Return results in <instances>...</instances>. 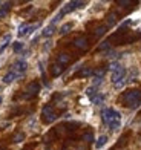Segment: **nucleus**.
Masks as SVG:
<instances>
[{
  "mask_svg": "<svg viewBox=\"0 0 141 150\" xmlns=\"http://www.w3.org/2000/svg\"><path fill=\"white\" fill-rule=\"evenodd\" d=\"M120 126H121V121L115 120V121H112L111 124H109V129H111L112 132H115V130H118V129H120Z\"/></svg>",
  "mask_w": 141,
  "mask_h": 150,
  "instance_id": "aec40b11",
  "label": "nucleus"
},
{
  "mask_svg": "<svg viewBox=\"0 0 141 150\" xmlns=\"http://www.w3.org/2000/svg\"><path fill=\"white\" fill-rule=\"evenodd\" d=\"M17 78H18V75H17L14 71H9V72L3 77V83H5V84H11L12 81H16Z\"/></svg>",
  "mask_w": 141,
  "mask_h": 150,
  "instance_id": "6e6552de",
  "label": "nucleus"
},
{
  "mask_svg": "<svg viewBox=\"0 0 141 150\" xmlns=\"http://www.w3.org/2000/svg\"><path fill=\"white\" fill-rule=\"evenodd\" d=\"M71 61V57H69V54H66V52H62V54H58V57H57V63L60 66H64V64H68Z\"/></svg>",
  "mask_w": 141,
  "mask_h": 150,
  "instance_id": "0eeeda50",
  "label": "nucleus"
},
{
  "mask_svg": "<svg viewBox=\"0 0 141 150\" xmlns=\"http://www.w3.org/2000/svg\"><path fill=\"white\" fill-rule=\"evenodd\" d=\"M49 47H51V42H46V45H45V47H43V49H45V51H48Z\"/></svg>",
  "mask_w": 141,
  "mask_h": 150,
  "instance_id": "c756f323",
  "label": "nucleus"
},
{
  "mask_svg": "<svg viewBox=\"0 0 141 150\" xmlns=\"http://www.w3.org/2000/svg\"><path fill=\"white\" fill-rule=\"evenodd\" d=\"M106 29H107L106 26H98L94 34H95V37H101V35H104V34H106Z\"/></svg>",
  "mask_w": 141,
  "mask_h": 150,
  "instance_id": "b1692460",
  "label": "nucleus"
},
{
  "mask_svg": "<svg viewBox=\"0 0 141 150\" xmlns=\"http://www.w3.org/2000/svg\"><path fill=\"white\" fill-rule=\"evenodd\" d=\"M106 142H107V136L101 135V136H98V139L95 142V147L97 149H103V146H106Z\"/></svg>",
  "mask_w": 141,
  "mask_h": 150,
  "instance_id": "4468645a",
  "label": "nucleus"
},
{
  "mask_svg": "<svg viewBox=\"0 0 141 150\" xmlns=\"http://www.w3.org/2000/svg\"><path fill=\"white\" fill-rule=\"evenodd\" d=\"M72 28H74V23H72V22L64 23V25L62 26V28H60V31H58V32H60V35H66V34H68Z\"/></svg>",
  "mask_w": 141,
  "mask_h": 150,
  "instance_id": "f8f14e48",
  "label": "nucleus"
},
{
  "mask_svg": "<svg viewBox=\"0 0 141 150\" xmlns=\"http://www.w3.org/2000/svg\"><path fill=\"white\" fill-rule=\"evenodd\" d=\"M83 141H84V142H92V141H94V135H92V132L84 133V135H83Z\"/></svg>",
  "mask_w": 141,
  "mask_h": 150,
  "instance_id": "a878e982",
  "label": "nucleus"
},
{
  "mask_svg": "<svg viewBox=\"0 0 141 150\" xmlns=\"http://www.w3.org/2000/svg\"><path fill=\"white\" fill-rule=\"evenodd\" d=\"M126 81H127V80L124 78V80H121V81H118V83H115V84H113V86H115V89H121V87L126 84Z\"/></svg>",
  "mask_w": 141,
  "mask_h": 150,
  "instance_id": "c85d7f7f",
  "label": "nucleus"
},
{
  "mask_svg": "<svg viewBox=\"0 0 141 150\" xmlns=\"http://www.w3.org/2000/svg\"><path fill=\"white\" fill-rule=\"evenodd\" d=\"M2 101H3V97H2V95H0V104H2Z\"/></svg>",
  "mask_w": 141,
  "mask_h": 150,
  "instance_id": "7c9ffc66",
  "label": "nucleus"
},
{
  "mask_svg": "<svg viewBox=\"0 0 141 150\" xmlns=\"http://www.w3.org/2000/svg\"><path fill=\"white\" fill-rule=\"evenodd\" d=\"M126 78V69L121 66L120 69H117V71H113L112 72V75H111V80H112V83L115 84V83H118V81H121V80H124Z\"/></svg>",
  "mask_w": 141,
  "mask_h": 150,
  "instance_id": "39448f33",
  "label": "nucleus"
},
{
  "mask_svg": "<svg viewBox=\"0 0 141 150\" xmlns=\"http://www.w3.org/2000/svg\"><path fill=\"white\" fill-rule=\"evenodd\" d=\"M51 113H54V107H52L51 104H46V106L42 109V115H43V118H45V117H48V115H51Z\"/></svg>",
  "mask_w": 141,
  "mask_h": 150,
  "instance_id": "f3484780",
  "label": "nucleus"
},
{
  "mask_svg": "<svg viewBox=\"0 0 141 150\" xmlns=\"http://www.w3.org/2000/svg\"><path fill=\"white\" fill-rule=\"evenodd\" d=\"M11 38H12V35L11 34H6V35L3 37V40H2V45H0V52H3L6 47H8V45L11 43Z\"/></svg>",
  "mask_w": 141,
  "mask_h": 150,
  "instance_id": "9d476101",
  "label": "nucleus"
},
{
  "mask_svg": "<svg viewBox=\"0 0 141 150\" xmlns=\"http://www.w3.org/2000/svg\"><path fill=\"white\" fill-rule=\"evenodd\" d=\"M0 150H6V149H0Z\"/></svg>",
  "mask_w": 141,
  "mask_h": 150,
  "instance_id": "2f4dec72",
  "label": "nucleus"
},
{
  "mask_svg": "<svg viewBox=\"0 0 141 150\" xmlns=\"http://www.w3.org/2000/svg\"><path fill=\"white\" fill-rule=\"evenodd\" d=\"M107 26H113V25H115L117 23V14H115V12H111V14H107Z\"/></svg>",
  "mask_w": 141,
  "mask_h": 150,
  "instance_id": "dca6fc26",
  "label": "nucleus"
},
{
  "mask_svg": "<svg viewBox=\"0 0 141 150\" xmlns=\"http://www.w3.org/2000/svg\"><path fill=\"white\" fill-rule=\"evenodd\" d=\"M12 49H14V52H22V49H23V43L16 42L14 45H12Z\"/></svg>",
  "mask_w": 141,
  "mask_h": 150,
  "instance_id": "bb28decb",
  "label": "nucleus"
},
{
  "mask_svg": "<svg viewBox=\"0 0 141 150\" xmlns=\"http://www.w3.org/2000/svg\"><path fill=\"white\" fill-rule=\"evenodd\" d=\"M109 46H111L109 42H103L101 45L98 46V51H106V49H109Z\"/></svg>",
  "mask_w": 141,
  "mask_h": 150,
  "instance_id": "cd10ccee",
  "label": "nucleus"
},
{
  "mask_svg": "<svg viewBox=\"0 0 141 150\" xmlns=\"http://www.w3.org/2000/svg\"><path fill=\"white\" fill-rule=\"evenodd\" d=\"M101 118H103V122H104V124L109 126L111 122L115 121V120H120V121H121V115H120V112L115 110V109L106 107V109H103V112H101Z\"/></svg>",
  "mask_w": 141,
  "mask_h": 150,
  "instance_id": "f03ea898",
  "label": "nucleus"
},
{
  "mask_svg": "<svg viewBox=\"0 0 141 150\" xmlns=\"http://www.w3.org/2000/svg\"><path fill=\"white\" fill-rule=\"evenodd\" d=\"M86 95H88V97L92 100L94 97H95L97 95V87H94V86H91V87H88V89H86Z\"/></svg>",
  "mask_w": 141,
  "mask_h": 150,
  "instance_id": "412c9836",
  "label": "nucleus"
},
{
  "mask_svg": "<svg viewBox=\"0 0 141 150\" xmlns=\"http://www.w3.org/2000/svg\"><path fill=\"white\" fill-rule=\"evenodd\" d=\"M23 35H28V25H20L18 28V37H23Z\"/></svg>",
  "mask_w": 141,
  "mask_h": 150,
  "instance_id": "5701e85b",
  "label": "nucleus"
},
{
  "mask_svg": "<svg viewBox=\"0 0 141 150\" xmlns=\"http://www.w3.org/2000/svg\"><path fill=\"white\" fill-rule=\"evenodd\" d=\"M121 101L124 103V106H127L129 109H138V106L141 104V91L138 89H132L129 92H126L123 97H121Z\"/></svg>",
  "mask_w": 141,
  "mask_h": 150,
  "instance_id": "f257e3e1",
  "label": "nucleus"
},
{
  "mask_svg": "<svg viewBox=\"0 0 141 150\" xmlns=\"http://www.w3.org/2000/svg\"><path fill=\"white\" fill-rule=\"evenodd\" d=\"M74 46L78 47V49H88V38L86 37H80L74 42Z\"/></svg>",
  "mask_w": 141,
  "mask_h": 150,
  "instance_id": "1a4fd4ad",
  "label": "nucleus"
},
{
  "mask_svg": "<svg viewBox=\"0 0 141 150\" xmlns=\"http://www.w3.org/2000/svg\"><path fill=\"white\" fill-rule=\"evenodd\" d=\"M62 150H66V149H62Z\"/></svg>",
  "mask_w": 141,
  "mask_h": 150,
  "instance_id": "473e14b6",
  "label": "nucleus"
},
{
  "mask_svg": "<svg viewBox=\"0 0 141 150\" xmlns=\"http://www.w3.org/2000/svg\"><path fill=\"white\" fill-rule=\"evenodd\" d=\"M0 5H2V3H0Z\"/></svg>",
  "mask_w": 141,
  "mask_h": 150,
  "instance_id": "72a5a7b5",
  "label": "nucleus"
},
{
  "mask_svg": "<svg viewBox=\"0 0 141 150\" xmlns=\"http://www.w3.org/2000/svg\"><path fill=\"white\" fill-rule=\"evenodd\" d=\"M26 69H28V63H26L25 60H17L14 63V67H12V71H14L18 77H22V75L26 72Z\"/></svg>",
  "mask_w": 141,
  "mask_h": 150,
  "instance_id": "20e7f679",
  "label": "nucleus"
},
{
  "mask_svg": "<svg viewBox=\"0 0 141 150\" xmlns=\"http://www.w3.org/2000/svg\"><path fill=\"white\" fill-rule=\"evenodd\" d=\"M38 92H40V84L37 83V81H32V83H29L28 87H26V93H23V98L29 100L32 97H35Z\"/></svg>",
  "mask_w": 141,
  "mask_h": 150,
  "instance_id": "7ed1b4c3",
  "label": "nucleus"
},
{
  "mask_svg": "<svg viewBox=\"0 0 141 150\" xmlns=\"http://www.w3.org/2000/svg\"><path fill=\"white\" fill-rule=\"evenodd\" d=\"M22 141H25V133H23V132L16 133L14 138H12V142H22Z\"/></svg>",
  "mask_w": 141,
  "mask_h": 150,
  "instance_id": "4be33fe9",
  "label": "nucleus"
},
{
  "mask_svg": "<svg viewBox=\"0 0 141 150\" xmlns=\"http://www.w3.org/2000/svg\"><path fill=\"white\" fill-rule=\"evenodd\" d=\"M121 8H127V6H130V5H133V2H130V0H118L117 2Z\"/></svg>",
  "mask_w": 141,
  "mask_h": 150,
  "instance_id": "393cba45",
  "label": "nucleus"
},
{
  "mask_svg": "<svg viewBox=\"0 0 141 150\" xmlns=\"http://www.w3.org/2000/svg\"><path fill=\"white\" fill-rule=\"evenodd\" d=\"M104 98H106V97H104V95H103V93H97V95H95V97H94V98H92V103L98 106V104H101V103H103V101H104Z\"/></svg>",
  "mask_w": 141,
  "mask_h": 150,
  "instance_id": "a211bd4d",
  "label": "nucleus"
},
{
  "mask_svg": "<svg viewBox=\"0 0 141 150\" xmlns=\"http://www.w3.org/2000/svg\"><path fill=\"white\" fill-rule=\"evenodd\" d=\"M63 72V66H60L58 63H55V64H52L51 66V74H52V77H58L60 74Z\"/></svg>",
  "mask_w": 141,
  "mask_h": 150,
  "instance_id": "9b49d317",
  "label": "nucleus"
},
{
  "mask_svg": "<svg viewBox=\"0 0 141 150\" xmlns=\"http://www.w3.org/2000/svg\"><path fill=\"white\" fill-rule=\"evenodd\" d=\"M83 5H84V2H69V3L62 9V12H63V14H68V12H71V11H74V9H77V8H81Z\"/></svg>",
  "mask_w": 141,
  "mask_h": 150,
  "instance_id": "423d86ee",
  "label": "nucleus"
},
{
  "mask_svg": "<svg viewBox=\"0 0 141 150\" xmlns=\"http://www.w3.org/2000/svg\"><path fill=\"white\" fill-rule=\"evenodd\" d=\"M54 31H55V26H52V25H49V26H46V28L43 29V32H42V35H43V37H46V38H48V37H51L52 34H54Z\"/></svg>",
  "mask_w": 141,
  "mask_h": 150,
  "instance_id": "2eb2a0df",
  "label": "nucleus"
},
{
  "mask_svg": "<svg viewBox=\"0 0 141 150\" xmlns=\"http://www.w3.org/2000/svg\"><path fill=\"white\" fill-rule=\"evenodd\" d=\"M92 74H94V71L91 69V67H84V69H81V72H80L78 75H80L81 78H84V77H91Z\"/></svg>",
  "mask_w": 141,
  "mask_h": 150,
  "instance_id": "6ab92c4d",
  "label": "nucleus"
},
{
  "mask_svg": "<svg viewBox=\"0 0 141 150\" xmlns=\"http://www.w3.org/2000/svg\"><path fill=\"white\" fill-rule=\"evenodd\" d=\"M9 9H11V3H9V2L3 3V5H2V8H0V18H3L6 14H8Z\"/></svg>",
  "mask_w": 141,
  "mask_h": 150,
  "instance_id": "ddd939ff",
  "label": "nucleus"
}]
</instances>
